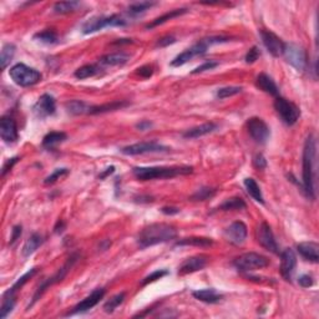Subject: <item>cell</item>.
<instances>
[{"label":"cell","mask_w":319,"mask_h":319,"mask_svg":"<svg viewBox=\"0 0 319 319\" xmlns=\"http://www.w3.org/2000/svg\"><path fill=\"white\" fill-rule=\"evenodd\" d=\"M128 59H130V56L128 54L114 53L102 56L98 63L101 65H105V66H121V65H125L128 62Z\"/></svg>","instance_id":"obj_25"},{"label":"cell","mask_w":319,"mask_h":319,"mask_svg":"<svg viewBox=\"0 0 319 319\" xmlns=\"http://www.w3.org/2000/svg\"><path fill=\"white\" fill-rule=\"evenodd\" d=\"M43 243H44V238L41 234H39V233L32 234V236H30V238L28 239L27 242H25L24 247H23V250H22L23 257H25V258L30 257V255H32V253H34L35 251L40 247V246L43 245Z\"/></svg>","instance_id":"obj_26"},{"label":"cell","mask_w":319,"mask_h":319,"mask_svg":"<svg viewBox=\"0 0 319 319\" xmlns=\"http://www.w3.org/2000/svg\"><path fill=\"white\" fill-rule=\"evenodd\" d=\"M233 266L241 272H251L263 269L269 266V259L255 252H248L239 255L233 261Z\"/></svg>","instance_id":"obj_7"},{"label":"cell","mask_w":319,"mask_h":319,"mask_svg":"<svg viewBox=\"0 0 319 319\" xmlns=\"http://www.w3.org/2000/svg\"><path fill=\"white\" fill-rule=\"evenodd\" d=\"M16 303V295L14 294H4L3 304H1V308H0V318L5 319L9 314L13 312L14 307H15Z\"/></svg>","instance_id":"obj_36"},{"label":"cell","mask_w":319,"mask_h":319,"mask_svg":"<svg viewBox=\"0 0 319 319\" xmlns=\"http://www.w3.org/2000/svg\"><path fill=\"white\" fill-rule=\"evenodd\" d=\"M247 226L243 223L242 221H236L232 224H229L224 231V236H226L227 241L234 246H241L245 243L246 238H247Z\"/></svg>","instance_id":"obj_14"},{"label":"cell","mask_w":319,"mask_h":319,"mask_svg":"<svg viewBox=\"0 0 319 319\" xmlns=\"http://www.w3.org/2000/svg\"><path fill=\"white\" fill-rule=\"evenodd\" d=\"M14 55H15V45L14 44H5L1 49V54H0V63H1V70H5L6 66L10 64L13 60Z\"/></svg>","instance_id":"obj_35"},{"label":"cell","mask_w":319,"mask_h":319,"mask_svg":"<svg viewBox=\"0 0 319 319\" xmlns=\"http://www.w3.org/2000/svg\"><path fill=\"white\" fill-rule=\"evenodd\" d=\"M22 236V226H15L13 227V229H11V237H10V245H13L14 242H16L18 241L19 237Z\"/></svg>","instance_id":"obj_53"},{"label":"cell","mask_w":319,"mask_h":319,"mask_svg":"<svg viewBox=\"0 0 319 319\" xmlns=\"http://www.w3.org/2000/svg\"><path fill=\"white\" fill-rule=\"evenodd\" d=\"M104 295H105V289H102V288H97V289L94 290L90 295H88L85 299H83L80 303H77L76 306L72 308V311L69 312L67 316H74V314L85 313V312L90 311V309H93L98 302L101 301L102 298H104Z\"/></svg>","instance_id":"obj_17"},{"label":"cell","mask_w":319,"mask_h":319,"mask_svg":"<svg viewBox=\"0 0 319 319\" xmlns=\"http://www.w3.org/2000/svg\"><path fill=\"white\" fill-rule=\"evenodd\" d=\"M126 106H128V101H114V102H109V104L97 105V106H90L88 114H90V115L104 114V112L115 111V110H121Z\"/></svg>","instance_id":"obj_27"},{"label":"cell","mask_w":319,"mask_h":319,"mask_svg":"<svg viewBox=\"0 0 319 319\" xmlns=\"http://www.w3.org/2000/svg\"><path fill=\"white\" fill-rule=\"evenodd\" d=\"M161 212L165 213L167 216H172V215H177L180 212V208L177 207H162L161 208Z\"/></svg>","instance_id":"obj_55"},{"label":"cell","mask_w":319,"mask_h":319,"mask_svg":"<svg viewBox=\"0 0 319 319\" xmlns=\"http://www.w3.org/2000/svg\"><path fill=\"white\" fill-rule=\"evenodd\" d=\"M66 133L65 132H58V131H53V132H49L45 137L43 138V147L45 149L51 150L56 146V145L62 144L66 140Z\"/></svg>","instance_id":"obj_29"},{"label":"cell","mask_w":319,"mask_h":319,"mask_svg":"<svg viewBox=\"0 0 319 319\" xmlns=\"http://www.w3.org/2000/svg\"><path fill=\"white\" fill-rule=\"evenodd\" d=\"M261 37L262 41H263V45L266 46L267 50H268L274 58H278V56L283 55L286 43L281 37L277 36L274 32H269V30H261Z\"/></svg>","instance_id":"obj_15"},{"label":"cell","mask_w":319,"mask_h":319,"mask_svg":"<svg viewBox=\"0 0 319 319\" xmlns=\"http://www.w3.org/2000/svg\"><path fill=\"white\" fill-rule=\"evenodd\" d=\"M36 272H37V271H36V268H32V269H30L29 272H27V273H25L24 276L20 277V278H19L18 281H16V282L14 283L13 287L9 288V289L6 290V292H5L6 294H14V295H15V294H16V292H18V290L20 289V288H22L23 286H24L25 283H27L28 281H29V279L32 278V277L34 276L35 273H36Z\"/></svg>","instance_id":"obj_39"},{"label":"cell","mask_w":319,"mask_h":319,"mask_svg":"<svg viewBox=\"0 0 319 319\" xmlns=\"http://www.w3.org/2000/svg\"><path fill=\"white\" fill-rule=\"evenodd\" d=\"M253 165H255V167L258 168V170H264V168L267 167L266 157H264L262 154L255 155V160H253Z\"/></svg>","instance_id":"obj_49"},{"label":"cell","mask_w":319,"mask_h":319,"mask_svg":"<svg viewBox=\"0 0 319 319\" xmlns=\"http://www.w3.org/2000/svg\"><path fill=\"white\" fill-rule=\"evenodd\" d=\"M11 80L16 85L22 88H29L35 85L41 80V74L32 67L27 66L25 64H16L9 70Z\"/></svg>","instance_id":"obj_5"},{"label":"cell","mask_w":319,"mask_h":319,"mask_svg":"<svg viewBox=\"0 0 319 319\" xmlns=\"http://www.w3.org/2000/svg\"><path fill=\"white\" fill-rule=\"evenodd\" d=\"M229 41V37L227 36H210L206 37V39H202L201 41H198L197 44H194L192 48L187 49L184 53H181L180 55L176 56L171 62V66L178 67L182 66V65L187 64L190 60H192L193 58H197V56H202L207 53L208 48L212 45H216V44H222Z\"/></svg>","instance_id":"obj_4"},{"label":"cell","mask_w":319,"mask_h":319,"mask_svg":"<svg viewBox=\"0 0 319 319\" xmlns=\"http://www.w3.org/2000/svg\"><path fill=\"white\" fill-rule=\"evenodd\" d=\"M213 245V241L206 237H189V238L180 239L176 242V246H194V247H211Z\"/></svg>","instance_id":"obj_28"},{"label":"cell","mask_w":319,"mask_h":319,"mask_svg":"<svg viewBox=\"0 0 319 319\" xmlns=\"http://www.w3.org/2000/svg\"><path fill=\"white\" fill-rule=\"evenodd\" d=\"M283 56L287 60L288 64L292 65L298 71H304L308 65V58H307V51L303 46L293 43H286Z\"/></svg>","instance_id":"obj_10"},{"label":"cell","mask_w":319,"mask_h":319,"mask_svg":"<svg viewBox=\"0 0 319 319\" xmlns=\"http://www.w3.org/2000/svg\"><path fill=\"white\" fill-rule=\"evenodd\" d=\"M124 301H125V293L124 292L119 293V294H116V295H114L112 298H110L109 301L104 304V311L106 312V313H112V312H114L115 309L120 306V304L123 303Z\"/></svg>","instance_id":"obj_41"},{"label":"cell","mask_w":319,"mask_h":319,"mask_svg":"<svg viewBox=\"0 0 319 319\" xmlns=\"http://www.w3.org/2000/svg\"><path fill=\"white\" fill-rule=\"evenodd\" d=\"M192 295H193L196 299H198V301L208 304H216L222 299V294H220L217 290L212 289V288H210V289L194 290V292L192 293Z\"/></svg>","instance_id":"obj_24"},{"label":"cell","mask_w":319,"mask_h":319,"mask_svg":"<svg viewBox=\"0 0 319 319\" xmlns=\"http://www.w3.org/2000/svg\"><path fill=\"white\" fill-rule=\"evenodd\" d=\"M216 194V190L215 189H210V187H202V189L197 190L190 199L192 201H206V199L212 198L213 196Z\"/></svg>","instance_id":"obj_42"},{"label":"cell","mask_w":319,"mask_h":319,"mask_svg":"<svg viewBox=\"0 0 319 319\" xmlns=\"http://www.w3.org/2000/svg\"><path fill=\"white\" fill-rule=\"evenodd\" d=\"M298 253L307 261H311L313 263H318L319 261V246L316 242H302L297 246Z\"/></svg>","instance_id":"obj_21"},{"label":"cell","mask_w":319,"mask_h":319,"mask_svg":"<svg viewBox=\"0 0 319 319\" xmlns=\"http://www.w3.org/2000/svg\"><path fill=\"white\" fill-rule=\"evenodd\" d=\"M218 66V63L217 62H207L205 63V64L199 65V66H197L196 69L192 71V74H199V72H205L207 71V70H212L215 69V67Z\"/></svg>","instance_id":"obj_48"},{"label":"cell","mask_w":319,"mask_h":319,"mask_svg":"<svg viewBox=\"0 0 319 319\" xmlns=\"http://www.w3.org/2000/svg\"><path fill=\"white\" fill-rule=\"evenodd\" d=\"M168 147L165 145H161L156 141L151 142H138V144L128 145L120 150L121 154L128 155V156H136V155L145 154H160V152H167Z\"/></svg>","instance_id":"obj_11"},{"label":"cell","mask_w":319,"mask_h":319,"mask_svg":"<svg viewBox=\"0 0 319 319\" xmlns=\"http://www.w3.org/2000/svg\"><path fill=\"white\" fill-rule=\"evenodd\" d=\"M208 261L207 255H193V257L187 258L186 261L182 262V264L178 268V273L180 274H189L193 273V272L201 271L206 267Z\"/></svg>","instance_id":"obj_20"},{"label":"cell","mask_w":319,"mask_h":319,"mask_svg":"<svg viewBox=\"0 0 319 319\" xmlns=\"http://www.w3.org/2000/svg\"><path fill=\"white\" fill-rule=\"evenodd\" d=\"M215 130H217V125H216L215 123H206L202 124V125L196 126V128H189L186 132H184L182 136H184L185 138H198L213 132Z\"/></svg>","instance_id":"obj_23"},{"label":"cell","mask_w":319,"mask_h":319,"mask_svg":"<svg viewBox=\"0 0 319 319\" xmlns=\"http://www.w3.org/2000/svg\"><path fill=\"white\" fill-rule=\"evenodd\" d=\"M255 86H257L259 90L264 91V93L269 94L272 96H278L279 89L278 86L276 85L273 80H272L271 76H268L267 74H259L255 79Z\"/></svg>","instance_id":"obj_22"},{"label":"cell","mask_w":319,"mask_h":319,"mask_svg":"<svg viewBox=\"0 0 319 319\" xmlns=\"http://www.w3.org/2000/svg\"><path fill=\"white\" fill-rule=\"evenodd\" d=\"M114 172H115V167L114 166H111V167L106 168V170H105L102 173H100V175H98V178H100V180H104V178H106L107 176L112 175Z\"/></svg>","instance_id":"obj_56"},{"label":"cell","mask_w":319,"mask_h":319,"mask_svg":"<svg viewBox=\"0 0 319 319\" xmlns=\"http://www.w3.org/2000/svg\"><path fill=\"white\" fill-rule=\"evenodd\" d=\"M137 74L140 75V76L147 79V77L152 76V74H154V69H152V66L146 65V66H142V67H140V69H137Z\"/></svg>","instance_id":"obj_51"},{"label":"cell","mask_w":319,"mask_h":319,"mask_svg":"<svg viewBox=\"0 0 319 319\" xmlns=\"http://www.w3.org/2000/svg\"><path fill=\"white\" fill-rule=\"evenodd\" d=\"M65 109L67 110V112H69V114L77 116V115L88 114L90 106H89L86 102L81 101V100H71V101H69L65 104Z\"/></svg>","instance_id":"obj_32"},{"label":"cell","mask_w":319,"mask_h":319,"mask_svg":"<svg viewBox=\"0 0 319 319\" xmlns=\"http://www.w3.org/2000/svg\"><path fill=\"white\" fill-rule=\"evenodd\" d=\"M76 259H77V255H72L71 257H70L69 259H67L66 263H65L64 266L62 267V268L59 269V271L56 272V273L54 274V276L51 277V278L45 279V281H44V282L41 283V285H40L39 287H37L36 292H35L34 297H32V302H30V304H29V307H28V309L32 308V307L34 306L35 302H36L37 299H40V297H41V295L44 294V292H45V290L48 289V288L50 287V286L55 285V283L62 282L63 279L65 278V276H66V274H67V272H69L70 269H71V267L74 266V263H75V262H76Z\"/></svg>","instance_id":"obj_9"},{"label":"cell","mask_w":319,"mask_h":319,"mask_svg":"<svg viewBox=\"0 0 319 319\" xmlns=\"http://www.w3.org/2000/svg\"><path fill=\"white\" fill-rule=\"evenodd\" d=\"M177 237V231L167 223H152L145 227L137 236V243L141 248L151 247L160 243L170 242Z\"/></svg>","instance_id":"obj_2"},{"label":"cell","mask_w":319,"mask_h":319,"mask_svg":"<svg viewBox=\"0 0 319 319\" xmlns=\"http://www.w3.org/2000/svg\"><path fill=\"white\" fill-rule=\"evenodd\" d=\"M245 187L246 190H247L248 194H250L251 197H252L253 199H255V202H259L263 205L264 203V198H263V194H262V191L261 189H259V186L257 185V182L253 180V178L248 177L245 180Z\"/></svg>","instance_id":"obj_30"},{"label":"cell","mask_w":319,"mask_h":319,"mask_svg":"<svg viewBox=\"0 0 319 319\" xmlns=\"http://www.w3.org/2000/svg\"><path fill=\"white\" fill-rule=\"evenodd\" d=\"M32 111L39 119H45L48 116H53L56 111L55 98L49 94H44L39 97L36 104L32 107Z\"/></svg>","instance_id":"obj_16"},{"label":"cell","mask_w":319,"mask_h":319,"mask_svg":"<svg viewBox=\"0 0 319 319\" xmlns=\"http://www.w3.org/2000/svg\"><path fill=\"white\" fill-rule=\"evenodd\" d=\"M259 56H261V51H259V49H258L257 46H253V48L250 49L248 53L246 54L245 60L247 64H253V63L257 62Z\"/></svg>","instance_id":"obj_46"},{"label":"cell","mask_w":319,"mask_h":319,"mask_svg":"<svg viewBox=\"0 0 319 319\" xmlns=\"http://www.w3.org/2000/svg\"><path fill=\"white\" fill-rule=\"evenodd\" d=\"M192 171L193 168L190 166H175V167L154 166V167H135L132 173L140 181H152V180H163V178H173L176 176L189 175L192 173Z\"/></svg>","instance_id":"obj_3"},{"label":"cell","mask_w":319,"mask_h":319,"mask_svg":"<svg viewBox=\"0 0 319 319\" xmlns=\"http://www.w3.org/2000/svg\"><path fill=\"white\" fill-rule=\"evenodd\" d=\"M18 161H19V157H14V159L8 160V161L5 162V165L3 166V171H1V175L5 176L6 172H9V171H10L11 168H13V166L15 165V163L18 162Z\"/></svg>","instance_id":"obj_52"},{"label":"cell","mask_w":319,"mask_h":319,"mask_svg":"<svg viewBox=\"0 0 319 319\" xmlns=\"http://www.w3.org/2000/svg\"><path fill=\"white\" fill-rule=\"evenodd\" d=\"M176 43V37L172 36V35H167V36H163L161 39L157 40L156 48H166L168 45H172V44Z\"/></svg>","instance_id":"obj_47"},{"label":"cell","mask_w":319,"mask_h":319,"mask_svg":"<svg viewBox=\"0 0 319 319\" xmlns=\"http://www.w3.org/2000/svg\"><path fill=\"white\" fill-rule=\"evenodd\" d=\"M34 39L40 43L46 44V45H54L59 43V37L54 30H44L41 32H37L34 35Z\"/></svg>","instance_id":"obj_37"},{"label":"cell","mask_w":319,"mask_h":319,"mask_svg":"<svg viewBox=\"0 0 319 319\" xmlns=\"http://www.w3.org/2000/svg\"><path fill=\"white\" fill-rule=\"evenodd\" d=\"M257 239H258V243H259L262 247L266 248V250L269 251V252L274 253V255H278L279 253L278 245H277L274 234L273 232H272V228L269 227L268 223L262 222V223L258 226Z\"/></svg>","instance_id":"obj_13"},{"label":"cell","mask_w":319,"mask_h":319,"mask_svg":"<svg viewBox=\"0 0 319 319\" xmlns=\"http://www.w3.org/2000/svg\"><path fill=\"white\" fill-rule=\"evenodd\" d=\"M187 13V9H175V10H171V11H168V13H166V14H163V15H161V16H159V18H156L154 20V22L151 23V24H149L147 25V29H152V28H155V27H159V25H161V24H163V23H166V22H168V20H171V19H173V18H177V16H181V15H184V14H186Z\"/></svg>","instance_id":"obj_31"},{"label":"cell","mask_w":319,"mask_h":319,"mask_svg":"<svg viewBox=\"0 0 319 319\" xmlns=\"http://www.w3.org/2000/svg\"><path fill=\"white\" fill-rule=\"evenodd\" d=\"M247 130L251 137L257 144L264 145L269 140V136H271V130H269L268 125L264 123L263 120L259 119V117H251L248 120Z\"/></svg>","instance_id":"obj_12"},{"label":"cell","mask_w":319,"mask_h":319,"mask_svg":"<svg viewBox=\"0 0 319 319\" xmlns=\"http://www.w3.org/2000/svg\"><path fill=\"white\" fill-rule=\"evenodd\" d=\"M167 274H168V272L167 271H163V269H159V271H155V272H152L151 274H149V276H147V277H145L141 285L142 286H146V285H149V283L156 282V281H159V279H161V278H162V277L167 276Z\"/></svg>","instance_id":"obj_45"},{"label":"cell","mask_w":319,"mask_h":319,"mask_svg":"<svg viewBox=\"0 0 319 319\" xmlns=\"http://www.w3.org/2000/svg\"><path fill=\"white\" fill-rule=\"evenodd\" d=\"M136 128L140 131H147L152 128V123L149 121V120H142V121H140V123L136 125Z\"/></svg>","instance_id":"obj_54"},{"label":"cell","mask_w":319,"mask_h":319,"mask_svg":"<svg viewBox=\"0 0 319 319\" xmlns=\"http://www.w3.org/2000/svg\"><path fill=\"white\" fill-rule=\"evenodd\" d=\"M156 5V3L154 1H140V3H133L128 6V14L132 16H137L144 14L145 11L149 10L150 8Z\"/></svg>","instance_id":"obj_38"},{"label":"cell","mask_w":319,"mask_h":319,"mask_svg":"<svg viewBox=\"0 0 319 319\" xmlns=\"http://www.w3.org/2000/svg\"><path fill=\"white\" fill-rule=\"evenodd\" d=\"M298 283H299V286L303 288L312 287V286L314 285L313 277L309 276V274H303V276L299 277V279H298Z\"/></svg>","instance_id":"obj_50"},{"label":"cell","mask_w":319,"mask_h":319,"mask_svg":"<svg viewBox=\"0 0 319 319\" xmlns=\"http://www.w3.org/2000/svg\"><path fill=\"white\" fill-rule=\"evenodd\" d=\"M80 5L79 1H60L54 5V11L56 14H69L74 11Z\"/></svg>","instance_id":"obj_40"},{"label":"cell","mask_w":319,"mask_h":319,"mask_svg":"<svg viewBox=\"0 0 319 319\" xmlns=\"http://www.w3.org/2000/svg\"><path fill=\"white\" fill-rule=\"evenodd\" d=\"M128 24L125 19L123 16L116 15V14H112V15L105 16H94V18L89 19L88 22L83 25V32L84 34H93V32H98V30H102L105 28L109 27H125Z\"/></svg>","instance_id":"obj_6"},{"label":"cell","mask_w":319,"mask_h":319,"mask_svg":"<svg viewBox=\"0 0 319 319\" xmlns=\"http://www.w3.org/2000/svg\"><path fill=\"white\" fill-rule=\"evenodd\" d=\"M0 136L6 144H14L19 137L18 125L13 117L3 116L0 120Z\"/></svg>","instance_id":"obj_18"},{"label":"cell","mask_w":319,"mask_h":319,"mask_svg":"<svg viewBox=\"0 0 319 319\" xmlns=\"http://www.w3.org/2000/svg\"><path fill=\"white\" fill-rule=\"evenodd\" d=\"M246 202L242 198L239 197H232V198L226 199L222 205H220L218 210L221 211H238V210H245Z\"/></svg>","instance_id":"obj_34"},{"label":"cell","mask_w":319,"mask_h":319,"mask_svg":"<svg viewBox=\"0 0 319 319\" xmlns=\"http://www.w3.org/2000/svg\"><path fill=\"white\" fill-rule=\"evenodd\" d=\"M274 109L277 114L282 119L283 123L288 126H293L301 116V110L294 102L289 101L287 98L277 96L274 100Z\"/></svg>","instance_id":"obj_8"},{"label":"cell","mask_w":319,"mask_h":319,"mask_svg":"<svg viewBox=\"0 0 319 319\" xmlns=\"http://www.w3.org/2000/svg\"><path fill=\"white\" fill-rule=\"evenodd\" d=\"M67 173H69V170L67 168H56L55 171H54L51 175H49L48 177L45 178V181H44V184L45 185H53L55 184L58 180H60L62 177H64V176H66Z\"/></svg>","instance_id":"obj_44"},{"label":"cell","mask_w":319,"mask_h":319,"mask_svg":"<svg viewBox=\"0 0 319 319\" xmlns=\"http://www.w3.org/2000/svg\"><path fill=\"white\" fill-rule=\"evenodd\" d=\"M295 266H297V257L293 250L287 248L281 253V274L286 281L292 279L293 273H294Z\"/></svg>","instance_id":"obj_19"},{"label":"cell","mask_w":319,"mask_h":319,"mask_svg":"<svg viewBox=\"0 0 319 319\" xmlns=\"http://www.w3.org/2000/svg\"><path fill=\"white\" fill-rule=\"evenodd\" d=\"M316 138H314L313 135H309L307 137L306 142H304L302 178H303L304 193L311 199L316 198V187H314V180H316Z\"/></svg>","instance_id":"obj_1"},{"label":"cell","mask_w":319,"mask_h":319,"mask_svg":"<svg viewBox=\"0 0 319 319\" xmlns=\"http://www.w3.org/2000/svg\"><path fill=\"white\" fill-rule=\"evenodd\" d=\"M242 91L241 86H226V88H221L217 90V97L218 98H227L231 96L237 95Z\"/></svg>","instance_id":"obj_43"},{"label":"cell","mask_w":319,"mask_h":319,"mask_svg":"<svg viewBox=\"0 0 319 319\" xmlns=\"http://www.w3.org/2000/svg\"><path fill=\"white\" fill-rule=\"evenodd\" d=\"M100 72V66L98 65H94V64H89V65H84V66L79 67V69L75 71V77L79 80H85L89 79V77H93L95 75H97Z\"/></svg>","instance_id":"obj_33"}]
</instances>
